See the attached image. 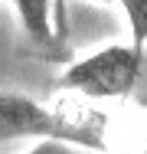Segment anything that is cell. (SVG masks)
<instances>
[{
	"mask_svg": "<svg viewBox=\"0 0 147 154\" xmlns=\"http://www.w3.org/2000/svg\"><path fill=\"white\" fill-rule=\"evenodd\" d=\"M43 138L59 144H82L92 151H105V115L101 112H52L23 95L0 92V141Z\"/></svg>",
	"mask_w": 147,
	"mask_h": 154,
	"instance_id": "obj_1",
	"label": "cell"
},
{
	"mask_svg": "<svg viewBox=\"0 0 147 154\" xmlns=\"http://www.w3.org/2000/svg\"><path fill=\"white\" fill-rule=\"evenodd\" d=\"M20 23L26 36L36 46H52V17H49V0H13Z\"/></svg>",
	"mask_w": 147,
	"mask_h": 154,
	"instance_id": "obj_3",
	"label": "cell"
},
{
	"mask_svg": "<svg viewBox=\"0 0 147 154\" xmlns=\"http://www.w3.org/2000/svg\"><path fill=\"white\" fill-rule=\"evenodd\" d=\"M124 13H128V23H131V36H134V53H144L147 43V0H121Z\"/></svg>",
	"mask_w": 147,
	"mask_h": 154,
	"instance_id": "obj_4",
	"label": "cell"
},
{
	"mask_svg": "<svg viewBox=\"0 0 147 154\" xmlns=\"http://www.w3.org/2000/svg\"><path fill=\"white\" fill-rule=\"evenodd\" d=\"M141 59L144 53H134L131 46H108L69 66L59 85L88 98H121L134 89L141 75Z\"/></svg>",
	"mask_w": 147,
	"mask_h": 154,
	"instance_id": "obj_2",
	"label": "cell"
},
{
	"mask_svg": "<svg viewBox=\"0 0 147 154\" xmlns=\"http://www.w3.org/2000/svg\"><path fill=\"white\" fill-rule=\"evenodd\" d=\"M26 154H75L69 144H59V141H39L36 148H29Z\"/></svg>",
	"mask_w": 147,
	"mask_h": 154,
	"instance_id": "obj_5",
	"label": "cell"
},
{
	"mask_svg": "<svg viewBox=\"0 0 147 154\" xmlns=\"http://www.w3.org/2000/svg\"><path fill=\"white\" fill-rule=\"evenodd\" d=\"M101 3H111V0H101Z\"/></svg>",
	"mask_w": 147,
	"mask_h": 154,
	"instance_id": "obj_6",
	"label": "cell"
}]
</instances>
